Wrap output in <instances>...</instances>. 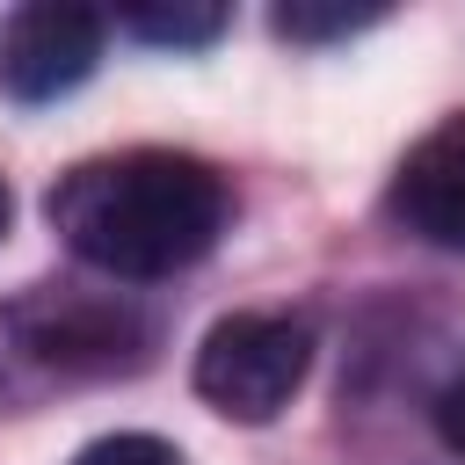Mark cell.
I'll use <instances>...</instances> for the list:
<instances>
[{
	"mask_svg": "<svg viewBox=\"0 0 465 465\" xmlns=\"http://www.w3.org/2000/svg\"><path fill=\"white\" fill-rule=\"evenodd\" d=\"M109 15L73 7V0H29L0 22V87L15 102H58L73 94L94 58H102Z\"/></svg>",
	"mask_w": 465,
	"mask_h": 465,
	"instance_id": "3957f363",
	"label": "cell"
},
{
	"mask_svg": "<svg viewBox=\"0 0 465 465\" xmlns=\"http://www.w3.org/2000/svg\"><path fill=\"white\" fill-rule=\"evenodd\" d=\"M436 436H443V443L465 458V371H458V378L436 392Z\"/></svg>",
	"mask_w": 465,
	"mask_h": 465,
	"instance_id": "9c48e42d",
	"label": "cell"
},
{
	"mask_svg": "<svg viewBox=\"0 0 465 465\" xmlns=\"http://www.w3.org/2000/svg\"><path fill=\"white\" fill-rule=\"evenodd\" d=\"M44 218L87 269L153 283L218 247L232 218V189L196 153L138 145V153H102L65 167L44 196Z\"/></svg>",
	"mask_w": 465,
	"mask_h": 465,
	"instance_id": "6da1fadb",
	"label": "cell"
},
{
	"mask_svg": "<svg viewBox=\"0 0 465 465\" xmlns=\"http://www.w3.org/2000/svg\"><path fill=\"white\" fill-rule=\"evenodd\" d=\"M22 349L58 363V371H131L145 356V320L124 298H94V291H36L29 305H15Z\"/></svg>",
	"mask_w": 465,
	"mask_h": 465,
	"instance_id": "277c9868",
	"label": "cell"
},
{
	"mask_svg": "<svg viewBox=\"0 0 465 465\" xmlns=\"http://www.w3.org/2000/svg\"><path fill=\"white\" fill-rule=\"evenodd\" d=\"M385 211H392L414 240L465 254V116H443V124L392 167Z\"/></svg>",
	"mask_w": 465,
	"mask_h": 465,
	"instance_id": "5b68a950",
	"label": "cell"
},
{
	"mask_svg": "<svg viewBox=\"0 0 465 465\" xmlns=\"http://www.w3.org/2000/svg\"><path fill=\"white\" fill-rule=\"evenodd\" d=\"M73 465H182V450L167 436H145V429H116V436H94Z\"/></svg>",
	"mask_w": 465,
	"mask_h": 465,
	"instance_id": "ba28073f",
	"label": "cell"
},
{
	"mask_svg": "<svg viewBox=\"0 0 465 465\" xmlns=\"http://www.w3.org/2000/svg\"><path fill=\"white\" fill-rule=\"evenodd\" d=\"M7 211H15V203H7V182H0V232H7Z\"/></svg>",
	"mask_w": 465,
	"mask_h": 465,
	"instance_id": "30bf717a",
	"label": "cell"
},
{
	"mask_svg": "<svg viewBox=\"0 0 465 465\" xmlns=\"http://www.w3.org/2000/svg\"><path fill=\"white\" fill-rule=\"evenodd\" d=\"M116 29L160 51H203L232 29V15L218 0H174V7H116Z\"/></svg>",
	"mask_w": 465,
	"mask_h": 465,
	"instance_id": "8992f818",
	"label": "cell"
},
{
	"mask_svg": "<svg viewBox=\"0 0 465 465\" xmlns=\"http://www.w3.org/2000/svg\"><path fill=\"white\" fill-rule=\"evenodd\" d=\"M312 371V327L298 312H232L196 349V392L225 421H276Z\"/></svg>",
	"mask_w": 465,
	"mask_h": 465,
	"instance_id": "7a4b0ae2",
	"label": "cell"
},
{
	"mask_svg": "<svg viewBox=\"0 0 465 465\" xmlns=\"http://www.w3.org/2000/svg\"><path fill=\"white\" fill-rule=\"evenodd\" d=\"M269 22H276V36H291V44H334V36H356V29L385 22V7H312V0H291V7H276Z\"/></svg>",
	"mask_w": 465,
	"mask_h": 465,
	"instance_id": "52a82bcc",
	"label": "cell"
}]
</instances>
